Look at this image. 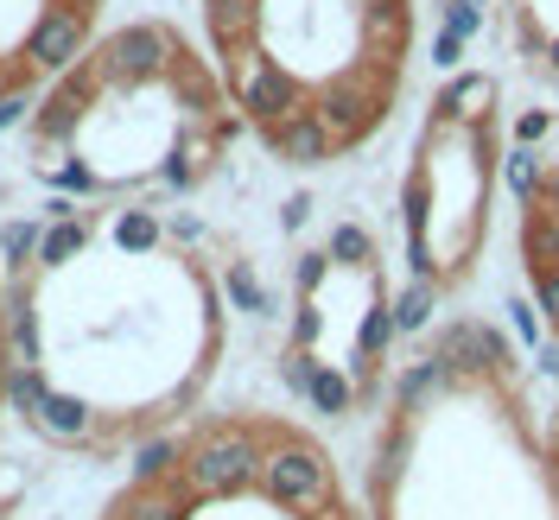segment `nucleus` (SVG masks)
<instances>
[{
	"mask_svg": "<svg viewBox=\"0 0 559 520\" xmlns=\"http://www.w3.org/2000/svg\"><path fill=\"white\" fill-rule=\"evenodd\" d=\"M7 413L115 463L198 413L229 343L210 229L166 204H45L7 229Z\"/></svg>",
	"mask_w": 559,
	"mask_h": 520,
	"instance_id": "1",
	"label": "nucleus"
},
{
	"mask_svg": "<svg viewBox=\"0 0 559 520\" xmlns=\"http://www.w3.org/2000/svg\"><path fill=\"white\" fill-rule=\"evenodd\" d=\"M242 114L173 20H121L38 89L20 172L58 204H166L223 172Z\"/></svg>",
	"mask_w": 559,
	"mask_h": 520,
	"instance_id": "2",
	"label": "nucleus"
},
{
	"mask_svg": "<svg viewBox=\"0 0 559 520\" xmlns=\"http://www.w3.org/2000/svg\"><path fill=\"white\" fill-rule=\"evenodd\" d=\"M267 425L274 413L242 407L159 432L96 520H306L312 508L267 476Z\"/></svg>",
	"mask_w": 559,
	"mask_h": 520,
	"instance_id": "3",
	"label": "nucleus"
},
{
	"mask_svg": "<svg viewBox=\"0 0 559 520\" xmlns=\"http://www.w3.org/2000/svg\"><path fill=\"white\" fill-rule=\"evenodd\" d=\"M108 0H0V108H26L103 33Z\"/></svg>",
	"mask_w": 559,
	"mask_h": 520,
	"instance_id": "4",
	"label": "nucleus"
},
{
	"mask_svg": "<svg viewBox=\"0 0 559 520\" xmlns=\"http://www.w3.org/2000/svg\"><path fill=\"white\" fill-rule=\"evenodd\" d=\"M432 355H439V362L457 375V387L496 382V375H509V368H515V362H509V343H502L489 324H477V317H457V324H445Z\"/></svg>",
	"mask_w": 559,
	"mask_h": 520,
	"instance_id": "5",
	"label": "nucleus"
},
{
	"mask_svg": "<svg viewBox=\"0 0 559 520\" xmlns=\"http://www.w3.org/2000/svg\"><path fill=\"white\" fill-rule=\"evenodd\" d=\"M496 76L484 70H464L452 76L445 89H439V102H432V121H452V128H489V114H496Z\"/></svg>",
	"mask_w": 559,
	"mask_h": 520,
	"instance_id": "6",
	"label": "nucleus"
},
{
	"mask_svg": "<svg viewBox=\"0 0 559 520\" xmlns=\"http://www.w3.org/2000/svg\"><path fill=\"white\" fill-rule=\"evenodd\" d=\"M452 394H464L452 368H445L439 355H419V362H407V368L394 375V413H432V407L452 400Z\"/></svg>",
	"mask_w": 559,
	"mask_h": 520,
	"instance_id": "7",
	"label": "nucleus"
},
{
	"mask_svg": "<svg viewBox=\"0 0 559 520\" xmlns=\"http://www.w3.org/2000/svg\"><path fill=\"white\" fill-rule=\"evenodd\" d=\"M496 178H502V191H515L522 204H540V184H547V166H540V146H509L502 159H496Z\"/></svg>",
	"mask_w": 559,
	"mask_h": 520,
	"instance_id": "8",
	"label": "nucleus"
},
{
	"mask_svg": "<svg viewBox=\"0 0 559 520\" xmlns=\"http://www.w3.org/2000/svg\"><path fill=\"white\" fill-rule=\"evenodd\" d=\"M432 312H439V286H426V279H407V286L394 292V330H401V337L426 330V324H432Z\"/></svg>",
	"mask_w": 559,
	"mask_h": 520,
	"instance_id": "9",
	"label": "nucleus"
},
{
	"mask_svg": "<svg viewBox=\"0 0 559 520\" xmlns=\"http://www.w3.org/2000/svg\"><path fill=\"white\" fill-rule=\"evenodd\" d=\"M522 254H527L534 274H540V267H559V209H534V216H527Z\"/></svg>",
	"mask_w": 559,
	"mask_h": 520,
	"instance_id": "10",
	"label": "nucleus"
},
{
	"mask_svg": "<svg viewBox=\"0 0 559 520\" xmlns=\"http://www.w3.org/2000/svg\"><path fill=\"white\" fill-rule=\"evenodd\" d=\"M324 247H331V261H344V267H369V261H382V247H376V235H369L362 222H337V229L324 235Z\"/></svg>",
	"mask_w": 559,
	"mask_h": 520,
	"instance_id": "11",
	"label": "nucleus"
},
{
	"mask_svg": "<svg viewBox=\"0 0 559 520\" xmlns=\"http://www.w3.org/2000/svg\"><path fill=\"white\" fill-rule=\"evenodd\" d=\"M534 312L559 330V267H540V274H534Z\"/></svg>",
	"mask_w": 559,
	"mask_h": 520,
	"instance_id": "12",
	"label": "nucleus"
},
{
	"mask_svg": "<svg viewBox=\"0 0 559 520\" xmlns=\"http://www.w3.org/2000/svg\"><path fill=\"white\" fill-rule=\"evenodd\" d=\"M477 26H484V7H471V0H452L445 7V33L452 38H477Z\"/></svg>",
	"mask_w": 559,
	"mask_h": 520,
	"instance_id": "13",
	"label": "nucleus"
},
{
	"mask_svg": "<svg viewBox=\"0 0 559 520\" xmlns=\"http://www.w3.org/2000/svg\"><path fill=\"white\" fill-rule=\"evenodd\" d=\"M0 425H7V254H0Z\"/></svg>",
	"mask_w": 559,
	"mask_h": 520,
	"instance_id": "14",
	"label": "nucleus"
},
{
	"mask_svg": "<svg viewBox=\"0 0 559 520\" xmlns=\"http://www.w3.org/2000/svg\"><path fill=\"white\" fill-rule=\"evenodd\" d=\"M509 317H515V337H522L527 349H540V317H534V305H527V299H509Z\"/></svg>",
	"mask_w": 559,
	"mask_h": 520,
	"instance_id": "15",
	"label": "nucleus"
},
{
	"mask_svg": "<svg viewBox=\"0 0 559 520\" xmlns=\"http://www.w3.org/2000/svg\"><path fill=\"white\" fill-rule=\"evenodd\" d=\"M547 128H554V114H547V108H527L522 121H515V140H522V146H540Z\"/></svg>",
	"mask_w": 559,
	"mask_h": 520,
	"instance_id": "16",
	"label": "nucleus"
},
{
	"mask_svg": "<svg viewBox=\"0 0 559 520\" xmlns=\"http://www.w3.org/2000/svg\"><path fill=\"white\" fill-rule=\"evenodd\" d=\"M457 58H464V38H452V33L432 38V64L439 70H457Z\"/></svg>",
	"mask_w": 559,
	"mask_h": 520,
	"instance_id": "17",
	"label": "nucleus"
},
{
	"mask_svg": "<svg viewBox=\"0 0 559 520\" xmlns=\"http://www.w3.org/2000/svg\"><path fill=\"white\" fill-rule=\"evenodd\" d=\"M534 362H540V368L559 382V343H540V349H534Z\"/></svg>",
	"mask_w": 559,
	"mask_h": 520,
	"instance_id": "18",
	"label": "nucleus"
},
{
	"mask_svg": "<svg viewBox=\"0 0 559 520\" xmlns=\"http://www.w3.org/2000/svg\"><path fill=\"white\" fill-rule=\"evenodd\" d=\"M306 209H312V197H286V229H299V222H306Z\"/></svg>",
	"mask_w": 559,
	"mask_h": 520,
	"instance_id": "19",
	"label": "nucleus"
},
{
	"mask_svg": "<svg viewBox=\"0 0 559 520\" xmlns=\"http://www.w3.org/2000/svg\"><path fill=\"white\" fill-rule=\"evenodd\" d=\"M540 204H547V209H559V166L547 172V184H540Z\"/></svg>",
	"mask_w": 559,
	"mask_h": 520,
	"instance_id": "20",
	"label": "nucleus"
},
{
	"mask_svg": "<svg viewBox=\"0 0 559 520\" xmlns=\"http://www.w3.org/2000/svg\"><path fill=\"white\" fill-rule=\"evenodd\" d=\"M547 70L559 76V38H547Z\"/></svg>",
	"mask_w": 559,
	"mask_h": 520,
	"instance_id": "21",
	"label": "nucleus"
},
{
	"mask_svg": "<svg viewBox=\"0 0 559 520\" xmlns=\"http://www.w3.org/2000/svg\"><path fill=\"white\" fill-rule=\"evenodd\" d=\"M471 7H484V0H471Z\"/></svg>",
	"mask_w": 559,
	"mask_h": 520,
	"instance_id": "22",
	"label": "nucleus"
}]
</instances>
